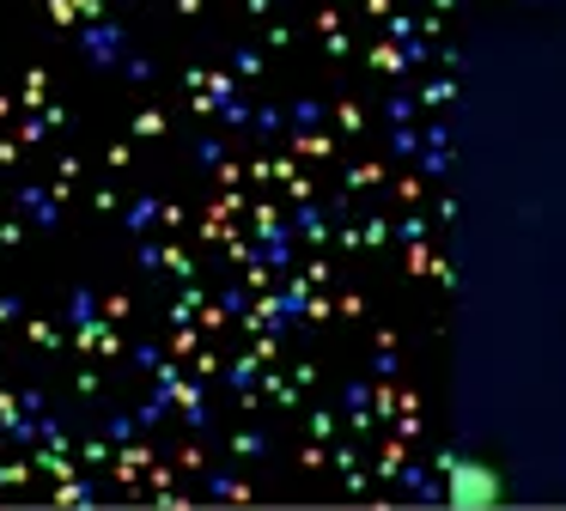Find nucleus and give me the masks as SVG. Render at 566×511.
I'll return each mask as SVG.
<instances>
[{
	"label": "nucleus",
	"mask_w": 566,
	"mask_h": 511,
	"mask_svg": "<svg viewBox=\"0 0 566 511\" xmlns=\"http://www.w3.org/2000/svg\"><path fill=\"white\" fill-rule=\"evenodd\" d=\"M444 499H451L457 511H493L505 499V481L493 462L481 457H457L451 469H444Z\"/></svg>",
	"instance_id": "nucleus-1"
}]
</instances>
